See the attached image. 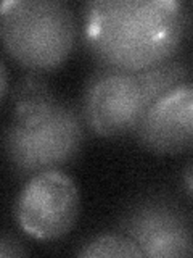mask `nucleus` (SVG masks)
I'll list each match as a JSON object with an SVG mask.
<instances>
[{
	"label": "nucleus",
	"mask_w": 193,
	"mask_h": 258,
	"mask_svg": "<svg viewBox=\"0 0 193 258\" xmlns=\"http://www.w3.org/2000/svg\"><path fill=\"white\" fill-rule=\"evenodd\" d=\"M182 184L183 189L188 196L193 199V157L185 163L183 171H182Z\"/></svg>",
	"instance_id": "obj_10"
},
{
	"label": "nucleus",
	"mask_w": 193,
	"mask_h": 258,
	"mask_svg": "<svg viewBox=\"0 0 193 258\" xmlns=\"http://www.w3.org/2000/svg\"><path fill=\"white\" fill-rule=\"evenodd\" d=\"M28 255V250L24 248L21 240L12 234H4L0 240V256H24Z\"/></svg>",
	"instance_id": "obj_9"
},
{
	"label": "nucleus",
	"mask_w": 193,
	"mask_h": 258,
	"mask_svg": "<svg viewBox=\"0 0 193 258\" xmlns=\"http://www.w3.org/2000/svg\"><path fill=\"white\" fill-rule=\"evenodd\" d=\"M2 91H0V94H2V97L7 95L8 92V71H7V64L2 63Z\"/></svg>",
	"instance_id": "obj_11"
},
{
	"label": "nucleus",
	"mask_w": 193,
	"mask_h": 258,
	"mask_svg": "<svg viewBox=\"0 0 193 258\" xmlns=\"http://www.w3.org/2000/svg\"><path fill=\"white\" fill-rule=\"evenodd\" d=\"M118 229L135 242L143 256L193 255V215L163 194L132 202L121 215Z\"/></svg>",
	"instance_id": "obj_5"
},
{
	"label": "nucleus",
	"mask_w": 193,
	"mask_h": 258,
	"mask_svg": "<svg viewBox=\"0 0 193 258\" xmlns=\"http://www.w3.org/2000/svg\"><path fill=\"white\" fill-rule=\"evenodd\" d=\"M187 28L179 0H92L82 8V40L102 67L150 68L179 52Z\"/></svg>",
	"instance_id": "obj_1"
},
{
	"label": "nucleus",
	"mask_w": 193,
	"mask_h": 258,
	"mask_svg": "<svg viewBox=\"0 0 193 258\" xmlns=\"http://www.w3.org/2000/svg\"><path fill=\"white\" fill-rule=\"evenodd\" d=\"M134 136L140 147L156 155L193 150V79L153 103Z\"/></svg>",
	"instance_id": "obj_7"
},
{
	"label": "nucleus",
	"mask_w": 193,
	"mask_h": 258,
	"mask_svg": "<svg viewBox=\"0 0 193 258\" xmlns=\"http://www.w3.org/2000/svg\"><path fill=\"white\" fill-rule=\"evenodd\" d=\"M159 95L145 71L100 67L88 76L82 95V115L95 134H134Z\"/></svg>",
	"instance_id": "obj_4"
},
{
	"label": "nucleus",
	"mask_w": 193,
	"mask_h": 258,
	"mask_svg": "<svg viewBox=\"0 0 193 258\" xmlns=\"http://www.w3.org/2000/svg\"><path fill=\"white\" fill-rule=\"evenodd\" d=\"M80 194L72 177L60 169L31 176L16 200L15 213L24 232L39 240H56L79 216Z\"/></svg>",
	"instance_id": "obj_6"
},
{
	"label": "nucleus",
	"mask_w": 193,
	"mask_h": 258,
	"mask_svg": "<svg viewBox=\"0 0 193 258\" xmlns=\"http://www.w3.org/2000/svg\"><path fill=\"white\" fill-rule=\"evenodd\" d=\"M5 50L31 71H52L76 45L79 28L72 7L61 0H5L0 8Z\"/></svg>",
	"instance_id": "obj_3"
},
{
	"label": "nucleus",
	"mask_w": 193,
	"mask_h": 258,
	"mask_svg": "<svg viewBox=\"0 0 193 258\" xmlns=\"http://www.w3.org/2000/svg\"><path fill=\"white\" fill-rule=\"evenodd\" d=\"M76 253L79 256H143L135 242L123 232L93 236L87 239Z\"/></svg>",
	"instance_id": "obj_8"
},
{
	"label": "nucleus",
	"mask_w": 193,
	"mask_h": 258,
	"mask_svg": "<svg viewBox=\"0 0 193 258\" xmlns=\"http://www.w3.org/2000/svg\"><path fill=\"white\" fill-rule=\"evenodd\" d=\"M12 102L4 150L16 174L31 177L77 158L85 144L82 110L58 99L40 73L31 71L18 81Z\"/></svg>",
	"instance_id": "obj_2"
}]
</instances>
